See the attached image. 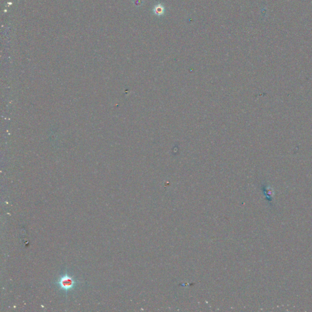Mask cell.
Here are the masks:
<instances>
[{
    "instance_id": "cell-1",
    "label": "cell",
    "mask_w": 312,
    "mask_h": 312,
    "mask_svg": "<svg viewBox=\"0 0 312 312\" xmlns=\"http://www.w3.org/2000/svg\"><path fill=\"white\" fill-rule=\"evenodd\" d=\"M59 289L65 292L73 290L77 285V282L73 276L70 275L67 272L60 276L57 282H55Z\"/></svg>"
}]
</instances>
